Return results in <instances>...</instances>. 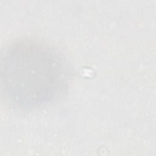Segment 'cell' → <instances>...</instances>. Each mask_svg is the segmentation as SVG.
I'll return each instance as SVG.
<instances>
[{
    "mask_svg": "<svg viewBox=\"0 0 156 156\" xmlns=\"http://www.w3.org/2000/svg\"><path fill=\"white\" fill-rule=\"evenodd\" d=\"M1 92L11 105L34 108L53 102L66 92L70 74L58 51L32 40L15 41L2 50Z\"/></svg>",
    "mask_w": 156,
    "mask_h": 156,
    "instance_id": "obj_1",
    "label": "cell"
}]
</instances>
